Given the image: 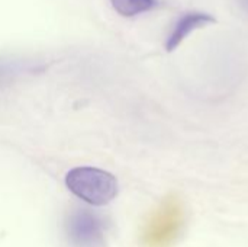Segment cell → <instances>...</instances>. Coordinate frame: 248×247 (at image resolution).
I'll use <instances>...</instances> for the list:
<instances>
[{
  "label": "cell",
  "instance_id": "cell-4",
  "mask_svg": "<svg viewBox=\"0 0 248 247\" xmlns=\"http://www.w3.org/2000/svg\"><path fill=\"white\" fill-rule=\"evenodd\" d=\"M217 19L208 13H202V12H193V13H186L183 15L174 25L171 33L169 35L167 41H166V49L169 52L174 51L185 38H187L195 29L202 28L208 23H215Z\"/></svg>",
  "mask_w": 248,
  "mask_h": 247
},
{
  "label": "cell",
  "instance_id": "cell-2",
  "mask_svg": "<svg viewBox=\"0 0 248 247\" xmlns=\"http://www.w3.org/2000/svg\"><path fill=\"white\" fill-rule=\"evenodd\" d=\"M65 185L77 198L84 202L102 207L118 195L116 178L96 167H74L65 176Z\"/></svg>",
  "mask_w": 248,
  "mask_h": 247
},
{
  "label": "cell",
  "instance_id": "cell-1",
  "mask_svg": "<svg viewBox=\"0 0 248 247\" xmlns=\"http://www.w3.org/2000/svg\"><path fill=\"white\" fill-rule=\"evenodd\" d=\"M185 226V208L182 201L170 195L153 211L142 230L145 247H170L180 236Z\"/></svg>",
  "mask_w": 248,
  "mask_h": 247
},
{
  "label": "cell",
  "instance_id": "cell-5",
  "mask_svg": "<svg viewBox=\"0 0 248 247\" xmlns=\"http://www.w3.org/2000/svg\"><path fill=\"white\" fill-rule=\"evenodd\" d=\"M113 9L126 17L148 12L157 6V0H110Z\"/></svg>",
  "mask_w": 248,
  "mask_h": 247
},
{
  "label": "cell",
  "instance_id": "cell-3",
  "mask_svg": "<svg viewBox=\"0 0 248 247\" xmlns=\"http://www.w3.org/2000/svg\"><path fill=\"white\" fill-rule=\"evenodd\" d=\"M67 236L77 247H99L103 242L105 224L100 215L89 210L73 211L65 223Z\"/></svg>",
  "mask_w": 248,
  "mask_h": 247
}]
</instances>
